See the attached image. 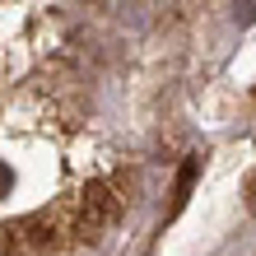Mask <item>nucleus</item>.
<instances>
[{
  "instance_id": "1",
  "label": "nucleus",
  "mask_w": 256,
  "mask_h": 256,
  "mask_svg": "<svg viewBox=\"0 0 256 256\" xmlns=\"http://www.w3.org/2000/svg\"><path fill=\"white\" fill-rule=\"evenodd\" d=\"M252 210H256V182H252Z\"/></svg>"
}]
</instances>
